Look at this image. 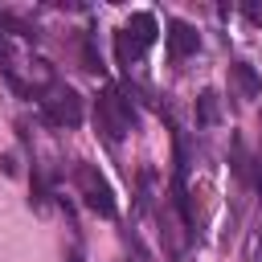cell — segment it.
Instances as JSON below:
<instances>
[{
	"label": "cell",
	"instance_id": "6da1fadb",
	"mask_svg": "<svg viewBox=\"0 0 262 262\" xmlns=\"http://www.w3.org/2000/svg\"><path fill=\"white\" fill-rule=\"evenodd\" d=\"M131 86L123 90H102L94 98V127L102 131L106 143H123V135L135 127V102H131Z\"/></svg>",
	"mask_w": 262,
	"mask_h": 262
},
{
	"label": "cell",
	"instance_id": "7a4b0ae2",
	"mask_svg": "<svg viewBox=\"0 0 262 262\" xmlns=\"http://www.w3.org/2000/svg\"><path fill=\"white\" fill-rule=\"evenodd\" d=\"M41 115L53 127H78L82 123V94L66 82H49L41 90Z\"/></svg>",
	"mask_w": 262,
	"mask_h": 262
},
{
	"label": "cell",
	"instance_id": "3957f363",
	"mask_svg": "<svg viewBox=\"0 0 262 262\" xmlns=\"http://www.w3.org/2000/svg\"><path fill=\"white\" fill-rule=\"evenodd\" d=\"M74 180H78V188H82V201H86V209H94L98 217H115V213H119V205H115V192H111L106 176H102L94 164H78V168H74Z\"/></svg>",
	"mask_w": 262,
	"mask_h": 262
},
{
	"label": "cell",
	"instance_id": "277c9868",
	"mask_svg": "<svg viewBox=\"0 0 262 262\" xmlns=\"http://www.w3.org/2000/svg\"><path fill=\"white\" fill-rule=\"evenodd\" d=\"M168 53L180 61V57H192L196 49H201V33L188 25V20H168Z\"/></svg>",
	"mask_w": 262,
	"mask_h": 262
},
{
	"label": "cell",
	"instance_id": "5b68a950",
	"mask_svg": "<svg viewBox=\"0 0 262 262\" xmlns=\"http://www.w3.org/2000/svg\"><path fill=\"white\" fill-rule=\"evenodd\" d=\"M229 86L237 90L242 102H254V98L262 94V78H258L254 66H246V61H233V66H229Z\"/></svg>",
	"mask_w": 262,
	"mask_h": 262
},
{
	"label": "cell",
	"instance_id": "8992f818",
	"mask_svg": "<svg viewBox=\"0 0 262 262\" xmlns=\"http://www.w3.org/2000/svg\"><path fill=\"white\" fill-rule=\"evenodd\" d=\"M123 33H127L139 49H147V45L160 37V25H156V16H151V12H131V20L123 25Z\"/></svg>",
	"mask_w": 262,
	"mask_h": 262
},
{
	"label": "cell",
	"instance_id": "52a82bcc",
	"mask_svg": "<svg viewBox=\"0 0 262 262\" xmlns=\"http://www.w3.org/2000/svg\"><path fill=\"white\" fill-rule=\"evenodd\" d=\"M221 123V94L217 90H201L196 98V127H217Z\"/></svg>",
	"mask_w": 262,
	"mask_h": 262
},
{
	"label": "cell",
	"instance_id": "ba28073f",
	"mask_svg": "<svg viewBox=\"0 0 262 262\" xmlns=\"http://www.w3.org/2000/svg\"><path fill=\"white\" fill-rule=\"evenodd\" d=\"M139 53H143V49H139V45L127 37V33H115V57H119V66H131Z\"/></svg>",
	"mask_w": 262,
	"mask_h": 262
},
{
	"label": "cell",
	"instance_id": "9c48e42d",
	"mask_svg": "<svg viewBox=\"0 0 262 262\" xmlns=\"http://www.w3.org/2000/svg\"><path fill=\"white\" fill-rule=\"evenodd\" d=\"M82 70L102 74V57H98V49H94V37H82Z\"/></svg>",
	"mask_w": 262,
	"mask_h": 262
},
{
	"label": "cell",
	"instance_id": "30bf717a",
	"mask_svg": "<svg viewBox=\"0 0 262 262\" xmlns=\"http://www.w3.org/2000/svg\"><path fill=\"white\" fill-rule=\"evenodd\" d=\"M233 172H237L242 180H254V172H250V156H246L242 139H233Z\"/></svg>",
	"mask_w": 262,
	"mask_h": 262
},
{
	"label": "cell",
	"instance_id": "8fae6325",
	"mask_svg": "<svg viewBox=\"0 0 262 262\" xmlns=\"http://www.w3.org/2000/svg\"><path fill=\"white\" fill-rule=\"evenodd\" d=\"M0 70H4V74L12 70V53H8V45H4V37H0Z\"/></svg>",
	"mask_w": 262,
	"mask_h": 262
},
{
	"label": "cell",
	"instance_id": "7c38bea8",
	"mask_svg": "<svg viewBox=\"0 0 262 262\" xmlns=\"http://www.w3.org/2000/svg\"><path fill=\"white\" fill-rule=\"evenodd\" d=\"M0 164H4V176H16V156H12V151L0 156Z\"/></svg>",
	"mask_w": 262,
	"mask_h": 262
}]
</instances>
